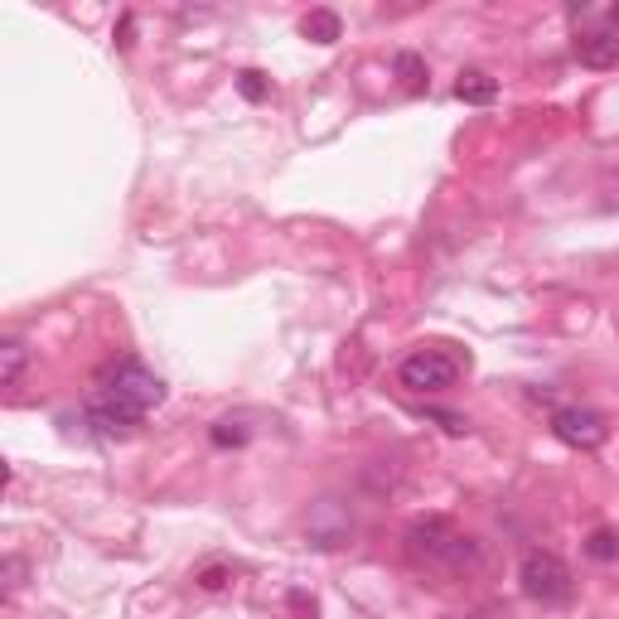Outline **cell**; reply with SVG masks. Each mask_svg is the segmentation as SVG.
Instances as JSON below:
<instances>
[{"label":"cell","mask_w":619,"mask_h":619,"mask_svg":"<svg viewBox=\"0 0 619 619\" xmlns=\"http://www.w3.org/2000/svg\"><path fill=\"white\" fill-rule=\"evenodd\" d=\"M161 402H165V383L151 373L146 363L126 359V363H116L112 373L102 378L97 392H92V402H87V426H97L102 436H122L126 426L146 421Z\"/></svg>","instance_id":"6da1fadb"},{"label":"cell","mask_w":619,"mask_h":619,"mask_svg":"<svg viewBox=\"0 0 619 619\" xmlns=\"http://www.w3.org/2000/svg\"><path fill=\"white\" fill-rule=\"evenodd\" d=\"M406 557L426 571H465V566L479 561V547H474L470 533L451 528L445 518H421L406 528Z\"/></svg>","instance_id":"7a4b0ae2"},{"label":"cell","mask_w":619,"mask_h":619,"mask_svg":"<svg viewBox=\"0 0 619 619\" xmlns=\"http://www.w3.org/2000/svg\"><path fill=\"white\" fill-rule=\"evenodd\" d=\"M518 581H523V596L537 600V605H571V596H576L571 566H566L557 551H543V547L523 557Z\"/></svg>","instance_id":"3957f363"},{"label":"cell","mask_w":619,"mask_h":619,"mask_svg":"<svg viewBox=\"0 0 619 619\" xmlns=\"http://www.w3.org/2000/svg\"><path fill=\"white\" fill-rule=\"evenodd\" d=\"M455 378H460V359H451L445 349H416V353H406L402 368H398V383L406 392H445V388H455Z\"/></svg>","instance_id":"277c9868"},{"label":"cell","mask_w":619,"mask_h":619,"mask_svg":"<svg viewBox=\"0 0 619 619\" xmlns=\"http://www.w3.org/2000/svg\"><path fill=\"white\" fill-rule=\"evenodd\" d=\"M551 436L561 445H571V451H600L610 426H605V416L590 412V406H557V412H551Z\"/></svg>","instance_id":"5b68a950"},{"label":"cell","mask_w":619,"mask_h":619,"mask_svg":"<svg viewBox=\"0 0 619 619\" xmlns=\"http://www.w3.org/2000/svg\"><path fill=\"white\" fill-rule=\"evenodd\" d=\"M576 59L586 69H619V39L610 30H586L576 39Z\"/></svg>","instance_id":"8992f818"},{"label":"cell","mask_w":619,"mask_h":619,"mask_svg":"<svg viewBox=\"0 0 619 619\" xmlns=\"http://www.w3.org/2000/svg\"><path fill=\"white\" fill-rule=\"evenodd\" d=\"M455 97L470 102V107H489V102L498 97V83L489 73H479V69H465L455 78Z\"/></svg>","instance_id":"52a82bcc"},{"label":"cell","mask_w":619,"mask_h":619,"mask_svg":"<svg viewBox=\"0 0 619 619\" xmlns=\"http://www.w3.org/2000/svg\"><path fill=\"white\" fill-rule=\"evenodd\" d=\"M300 34L310 39V44H339V34H344V24H339L334 10H310L306 20H300Z\"/></svg>","instance_id":"ba28073f"},{"label":"cell","mask_w":619,"mask_h":619,"mask_svg":"<svg viewBox=\"0 0 619 619\" xmlns=\"http://www.w3.org/2000/svg\"><path fill=\"white\" fill-rule=\"evenodd\" d=\"M24 363H30V349H24L20 339H6V344H0V383L16 388L24 378Z\"/></svg>","instance_id":"9c48e42d"},{"label":"cell","mask_w":619,"mask_h":619,"mask_svg":"<svg viewBox=\"0 0 619 619\" xmlns=\"http://www.w3.org/2000/svg\"><path fill=\"white\" fill-rule=\"evenodd\" d=\"M208 441H214L218 451H228V445H247V441H252V431H247L243 416H223V421L208 426Z\"/></svg>","instance_id":"30bf717a"},{"label":"cell","mask_w":619,"mask_h":619,"mask_svg":"<svg viewBox=\"0 0 619 619\" xmlns=\"http://www.w3.org/2000/svg\"><path fill=\"white\" fill-rule=\"evenodd\" d=\"M392 69H398V78H402V87L406 92H426V63H421L416 54H398V63H392Z\"/></svg>","instance_id":"8fae6325"},{"label":"cell","mask_w":619,"mask_h":619,"mask_svg":"<svg viewBox=\"0 0 619 619\" xmlns=\"http://www.w3.org/2000/svg\"><path fill=\"white\" fill-rule=\"evenodd\" d=\"M586 557H596V561H619V533L596 528V533L586 537Z\"/></svg>","instance_id":"7c38bea8"},{"label":"cell","mask_w":619,"mask_h":619,"mask_svg":"<svg viewBox=\"0 0 619 619\" xmlns=\"http://www.w3.org/2000/svg\"><path fill=\"white\" fill-rule=\"evenodd\" d=\"M237 87H243V97H247V102H267V97H271V83H267V73H257V69L237 73Z\"/></svg>","instance_id":"4fadbf2b"},{"label":"cell","mask_w":619,"mask_h":619,"mask_svg":"<svg viewBox=\"0 0 619 619\" xmlns=\"http://www.w3.org/2000/svg\"><path fill=\"white\" fill-rule=\"evenodd\" d=\"M199 586H204V590H223V586H228V571H223V566H204V571H199Z\"/></svg>","instance_id":"5bb4252c"},{"label":"cell","mask_w":619,"mask_h":619,"mask_svg":"<svg viewBox=\"0 0 619 619\" xmlns=\"http://www.w3.org/2000/svg\"><path fill=\"white\" fill-rule=\"evenodd\" d=\"M131 30H136V20L122 16V30H116V44H131Z\"/></svg>","instance_id":"9a60e30c"},{"label":"cell","mask_w":619,"mask_h":619,"mask_svg":"<svg viewBox=\"0 0 619 619\" xmlns=\"http://www.w3.org/2000/svg\"><path fill=\"white\" fill-rule=\"evenodd\" d=\"M605 30H610V34L619 39V6H610V10H605Z\"/></svg>","instance_id":"2e32d148"}]
</instances>
